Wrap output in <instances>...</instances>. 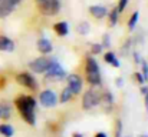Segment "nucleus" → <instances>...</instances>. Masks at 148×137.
Instances as JSON below:
<instances>
[{
	"instance_id": "f257e3e1",
	"label": "nucleus",
	"mask_w": 148,
	"mask_h": 137,
	"mask_svg": "<svg viewBox=\"0 0 148 137\" xmlns=\"http://www.w3.org/2000/svg\"><path fill=\"white\" fill-rule=\"evenodd\" d=\"M16 107L19 109L23 120L30 124L35 126L36 124V114H35V109H36V100L30 96H19L16 99Z\"/></svg>"
},
{
	"instance_id": "f03ea898",
	"label": "nucleus",
	"mask_w": 148,
	"mask_h": 137,
	"mask_svg": "<svg viewBox=\"0 0 148 137\" xmlns=\"http://www.w3.org/2000/svg\"><path fill=\"white\" fill-rule=\"evenodd\" d=\"M86 77L88 82L92 86H99L101 84V73H99V66L97 60L94 57H88L86 59Z\"/></svg>"
},
{
	"instance_id": "7ed1b4c3",
	"label": "nucleus",
	"mask_w": 148,
	"mask_h": 137,
	"mask_svg": "<svg viewBox=\"0 0 148 137\" xmlns=\"http://www.w3.org/2000/svg\"><path fill=\"white\" fill-rule=\"evenodd\" d=\"M38 7L43 16H55L60 10V1L59 0H42L38 3Z\"/></svg>"
},
{
	"instance_id": "20e7f679",
	"label": "nucleus",
	"mask_w": 148,
	"mask_h": 137,
	"mask_svg": "<svg viewBox=\"0 0 148 137\" xmlns=\"http://www.w3.org/2000/svg\"><path fill=\"white\" fill-rule=\"evenodd\" d=\"M55 59H48V57H39L33 61L29 63V69L35 73H46L49 70V67L52 66Z\"/></svg>"
},
{
	"instance_id": "39448f33",
	"label": "nucleus",
	"mask_w": 148,
	"mask_h": 137,
	"mask_svg": "<svg viewBox=\"0 0 148 137\" xmlns=\"http://www.w3.org/2000/svg\"><path fill=\"white\" fill-rule=\"evenodd\" d=\"M45 74H46V80H62V79L66 77L65 69H63L56 60H53L52 66H50L49 70H48Z\"/></svg>"
},
{
	"instance_id": "423d86ee",
	"label": "nucleus",
	"mask_w": 148,
	"mask_h": 137,
	"mask_svg": "<svg viewBox=\"0 0 148 137\" xmlns=\"http://www.w3.org/2000/svg\"><path fill=\"white\" fill-rule=\"evenodd\" d=\"M99 99H101L99 94L94 90V89L88 90L85 94H84V97H82V107H84L85 110H91V109H94L95 106H98L99 104Z\"/></svg>"
},
{
	"instance_id": "0eeeda50",
	"label": "nucleus",
	"mask_w": 148,
	"mask_h": 137,
	"mask_svg": "<svg viewBox=\"0 0 148 137\" xmlns=\"http://www.w3.org/2000/svg\"><path fill=\"white\" fill-rule=\"evenodd\" d=\"M39 100H40V104H42L43 107H55L56 103H58V96H56L55 91L45 90L40 93Z\"/></svg>"
},
{
	"instance_id": "6e6552de",
	"label": "nucleus",
	"mask_w": 148,
	"mask_h": 137,
	"mask_svg": "<svg viewBox=\"0 0 148 137\" xmlns=\"http://www.w3.org/2000/svg\"><path fill=\"white\" fill-rule=\"evenodd\" d=\"M16 80H17L19 84H22V86H25V87H27V89H30V90H35V89L38 87L36 79H35L30 73H20V74L16 77Z\"/></svg>"
},
{
	"instance_id": "1a4fd4ad",
	"label": "nucleus",
	"mask_w": 148,
	"mask_h": 137,
	"mask_svg": "<svg viewBox=\"0 0 148 137\" xmlns=\"http://www.w3.org/2000/svg\"><path fill=\"white\" fill-rule=\"evenodd\" d=\"M68 79V89L72 91V94H79L82 91V79L78 74H69Z\"/></svg>"
},
{
	"instance_id": "9d476101",
	"label": "nucleus",
	"mask_w": 148,
	"mask_h": 137,
	"mask_svg": "<svg viewBox=\"0 0 148 137\" xmlns=\"http://www.w3.org/2000/svg\"><path fill=\"white\" fill-rule=\"evenodd\" d=\"M38 50H39L42 54H48V53H50V51L53 50V46H52V43H50L46 37H42V39L38 40Z\"/></svg>"
},
{
	"instance_id": "9b49d317",
	"label": "nucleus",
	"mask_w": 148,
	"mask_h": 137,
	"mask_svg": "<svg viewBox=\"0 0 148 137\" xmlns=\"http://www.w3.org/2000/svg\"><path fill=\"white\" fill-rule=\"evenodd\" d=\"M89 11H91V14H92L95 19H103V17L108 14V10H106V7H103V6H99V4L91 6V7H89Z\"/></svg>"
},
{
	"instance_id": "f8f14e48",
	"label": "nucleus",
	"mask_w": 148,
	"mask_h": 137,
	"mask_svg": "<svg viewBox=\"0 0 148 137\" xmlns=\"http://www.w3.org/2000/svg\"><path fill=\"white\" fill-rule=\"evenodd\" d=\"M13 50H14L13 40L6 36H0V51H13Z\"/></svg>"
},
{
	"instance_id": "ddd939ff",
	"label": "nucleus",
	"mask_w": 148,
	"mask_h": 137,
	"mask_svg": "<svg viewBox=\"0 0 148 137\" xmlns=\"http://www.w3.org/2000/svg\"><path fill=\"white\" fill-rule=\"evenodd\" d=\"M13 9H14V6H12L9 1H6V0L0 1V19H4L9 14H12Z\"/></svg>"
},
{
	"instance_id": "4468645a",
	"label": "nucleus",
	"mask_w": 148,
	"mask_h": 137,
	"mask_svg": "<svg viewBox=\"0 0 148 137\" xmlns=\"http://www.w3.org/2000/svg\"><path fill=\"white\" fill-rule=\"evenodd\" d=\"M53 30L58 33V36H66L69 33V24L68 22H59L53 26Z\"/></svg>"
},
{
	"instance_id": "2eb2a0df",
	"label": "nucleus",
	"mask_w": 148,
	"mask_h": 137,
	"mask_svg": "<svg viewBox=\"0 0 148 137\" xmlns=\"http://www.w3.org/2000/svg\"><path fill=\"white\" fill-rule=\"evenodd\" d=\"M105 61L106 63H109L111 66H114V67H119V60H118V57L115 56V53H112V51H108V53H105Z\"/></svg>"
},
{
	"instance_id": "dca6fc26",
	"label": "nucleus",
	"mask_w": 148,
	"mask_h": 137,
	"mask_svg": "<svg viewBox=\"0 0 148 137\" xmlns=\"http://www.w3.org/2000/svg\"><path fill=\"white\" fill-rule=\"evenodd\" d=\"M10 116H12V109H10V106H9L6 101L0 103V119H9Z\"/></svg>"
},
{
	"instance_id": "f3484780",
	"label": "nucleus",
	"mask_w": 148,
	"mask_h": 137,
	"mask_svg": "<svg viewBox=\"0 0 148 137\" xmlns=\"http://www.w3.org/2000/svg\"><path fill=\"white\" fill-rule=\"evenodd\" d=\"M13 133L14 130L10 124H0V134H3L4 137H12Z\"/></svg>"
},
{
	"instance_id": "a211bd4d",
	"label": "nucleus",
	"mask_w": 148,
	"mask_h": 137,
	"mask_svg": "<svg viewBox=\"0 0 148 137\" xmlns=\"http://www.w3.org/2000/svg\"><path fill=\"white\" fill-rule=\"evenodd\" d=\"M72 96H73V94H72V91H71L69 89H68V87H66V89H63V90H62V93H60L59 101L65 104V103H68V101H69V100L72 99Z\"/></svg>"
},
{
	"instance_id": "6ab92c4d",
	"label": "nucleus",
	"mask_w": 148,
	"mask_h": 137,
	"mask_svg": "<svg viewBox=\"0 0 148 137\" xmlns=\"http://www.w3.org/2000/svg\"><path fill=\"white\" fill-rule=\"evenodd\" d=\"M99 101H102L105 106H112V103H114V97H112V94H111L109 91H105V93L102 94V97L99 99Z\"/></svg>"
},
{
	"instance_id": "aec40b11",
	"label": "nucleus",
	"mask_w": 148,
	"mask_h": 137,
	"mask_svg": "<svg viewBox=\"0 0 148 137\" xmlns=\"http://www.w3.org/2000/svg\"><path fill=\"white\" fill-rule=\"evenodd\" d=\"M138 17H140V13H138V11H134L132 16H131V19H130V22H128V29H130L131 32H132L134 27L137 26V23H138Z\"/></svg>"
},
{
	"instance_id": "412c9836",
	"label": "nucleus",
	"mask_w": 148,
	"mask_h": 137,
	"mask_svg": "<svg viewBox=\"0 0 148 137\" xmlns=\"http://www.w3.org/2000/svg\"><path fill=\"white\" fill-rule=\"evenodd\" d=\"M118 14H119V13H118L116 7L109 11V24H111V26H115V24L118 23Z\"/></svg>"
},
{
	"instance_id": "4be33fe9",
	"label": "nucleus",
	"mask_w": 148,
	"mask_h": 137,
	"mask_svg": "<svg viewBox=\"0 0 148 137\" xmlns=\"http://www.w3.org/2000/svg\"><path fill=\"white\" fill-rule=\"evenodd\" d=\"M78 32H79V34H82V36L88 34V32H89V23L82 22V23L78 26Z\"/></svg>"
},
{
	"instance_id": "5701e85b",
	"label": "nucleus",
	"mask_w": 148,
	"mask_h": 137,
	"mask_svg": "<svg viewBox=\"0 0 148 137\" xmlns=\"http://www.w3.org/2000/svg\"><path fill=\"white\" fill-rule=\"evenodd\" d=\"M141 67H143L141 74H143L144 80H145V82H148V63L145 61V60H141Z\"/></svg>"
},
{
	"instance_id": "b1692460",
	"label": "nucleus",
	"mask_w": 148,
	"mask_h": 137,
	"mask_svg": "<svg viewBox=\"0 0 148 137\" xmlns=\"http://www.w3.org/2000/svg\"><path fill=\"white\" fill-rule=\"evenodd\" d=\"M102 47H103V46L101 45V43L92 45V47H91V53H92V54H99V53L102 51Z\"/></svg>"
},
{
	"instance_id": "393cba45",
	"label": "nucleus",
	"mask_w": 148,
	"mask_h": 137,
	"mask_svg": "<svg viewBox=\"0 0 148 137\" xmlns=\"http://www.w3.org/2000/svg\"><path fill=\"white\" fill-rule=\"evenodd\" d=\"M127 4H128V0H119V3H118V6H116L118 13H122V11H124V9L127 7Z\"/></svg>"
},
{
	"instance_id": "a878e982",
	"label": "nucleus",
	"mask_w": 148,
	"mask_h": 137,
	"mask_svg": "<svg viewBox=\"0 0 148 137\" xmlns=\"http://www.w3.org/2000/svg\"><path fill=\"white\" fill-rule=\"evenodd\" d=\"M122 133V123L121 120H116V129H115V137H121Z\"/></svg>"
},
{
	"instance_id": "bb28decb",
	"label": "nucleus",
	"mask_w": 148,
	"mask_h": 137,
	"mask_svg": "<svg viewBox=\"0 0 148 137\" xmlns=\"http://www.w3.org/2000/svg\"><path fill=\"white\" fill-rule=\"evenodd\" d=\"M135 79H137V82H138L140 84H144V83H145V80H144V77H143L141 73H135Z\"/></svg>"
},
{
	"instance_id": "cd10ccee",
	"label": "nucleus",
	"mask_w": 148,
	"mask_h": 137,
	"mask_svg": "<svg viewBox=\"0 0 148 137\" xmlns=\"http://www.w3.org/2000/svg\"><path fill=\"white\" fill-rule=\"evenodd\" d=\"M103 47H109V37H108V34H105L103 36Z\"/></svg>"
},
{
	"instance_id": "c85d7f7f",
	"label": "nucleus",
	"mask_w": 148,
	"mask_h": 137,
	"mask_svg": "<svg viewBox=\"0 0 148 137\" xmlns=\"http://www.w3.org/2000/svg\"><path fill=\"white\" fill-rule=\"evenodd\" d=\"M6 1H9L12 6H14V7H16L17 4H20V1H22V0H6Z\"/></svg>"
},
{
	"instance_id": "c756f323",
	"label": "nucleus",
	"mask_w": 148,
	"mask_h": 137,
	"mask_svg": "<svg viewBox=\"0 0 148 137\" xmlns=\"http://www.w3.org/2000/svg\"><path fill=\"white\" fill-rule=\"evenodd\" d=\"M122 84H124V82H122V79H121V77H118V79H116V86H118V87H121Z\"/></svg>"
},
{
	"instance_id": "7c9ffc66",
	"label": "nucleus",
	"mask_w": 148,
	"mask_h": 137,
	"mask_svg": "<svg viewBox=\"0 0 148 137\" xmlns=\"http://www.w3.org/2000/svg\"><path fill=\"white\" fill-rule=\"evenodd\" d=\"M95 137H108V136H106V133H102V132H101V133H97Z\"/></svg>"
},
{
	"instance_id": "2f4dec72",
	"label": "nucleus",
	"mask_w": 148,
	"mask_h": 137,
	"mask_svg": "<svg viewBox=\"0 0 148 137\" xmlns=\"http://www.w3.org/2000/svg\"><path fill=\"white\" fill-rule=\"evenodd\" d=\"M141 93H143V94H147V93H148V87H147V86H145V87H141Z\"/></svg>"
},
{
	"instance_id": "473e14b6",
	"label": "nucleus",
	"mask_w": 148,
	"mask_h": 137,
	"mask_svg": "<svg viewBox=\"0 0 148 137\" xmlns=\"http://www.w3.org/2000/svg\"><path fill=\"white\" fill-rule=\"evenodd\" d=\"M144 96H145V106H147V110H148V93L144 94Z\"/></svg>"
},
{
	"instance_id": "72a5a7b5",
	"label": "nucleus",
	"mask_w": 148,
	"mask_h": 137,
	"mask_svg": "<svg viewBox=\"0 0 148 137\" xmlns=\"http://www.w3.org/2000/svg\"><path fill=\"white\" fill-rule=\"evenodd\" d=\"M72 137H84V136H82L81 133H73V136Z\"/></svg>"
},
{
	"instance_id": "f704fd0d",
	"label": "nucleus",
	"mask_w": 148,
	"mask_h": 137,
	"mask_svg": "<svg viewBox=\"0 0 148 137\" xmlns=\"http://www.w3.org/2000/svg\"><path fill=\"white\" fill-rule=\"evenodd\" d=\"M39 1H42V0H36V3H39Z\"/></svg>"
},
{
	"instance_id": "c9c22d12",
	"label": "nucleus",
	"mask_w": 148,
	"mask_h": 137,
	"mask_svg": "<svg viewBox=\"0 0 148 137\" xmlns=\"http://www.w3.org/2000/svg\"><path fill=\"white\" fill-rule=\"evenodd\" d=\"M140 137H147V136H140Z\"/></svg>"
},
{
	"instance_id": "e433bc0d",
	"label": "nucleus",
	"mask_w": 148,
	"mask_h": 137,
	"mask_svg": "<svg viewBox=\"0 0 148 137\" xmlns=\"http://www.w3.org/2000/svg\"><path fill=\"white\" fill-rule=\"evenodd\" d=\"M0 1H3V0H0Z\"/></svg>"
}]
</instances>
